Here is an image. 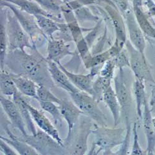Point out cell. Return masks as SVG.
Masks as SVG:
<instances>
[{
	"label": "cell",
	"instance_id": "ac0fdd59",
	"mask_svg": "<svg viewBox=\"0 0 155 155\" xmlns=\"http://www.w3.org/2000/svg\"><path fill=\"white\" fill-rule=\"evenodd\" d=\"M60 68L65 73V74L69 78L71 83L80 91L86 92L93 95V85L94 76L91 74H76L68 71L66 67H64L61 64L60 62L57 63Z\"/></svg>",
	"mask_w": 155,
	"mask_h": 155
},
{
	"label": "cell",
	"instance_id": "4dcf8cb0",
	"mask_svg": "<svg viewBox=\"0 0 155 155\" xmlns=\"http://www.w3.org/2000/svg\"><path fill=\"white\" fill-rule=\"evenodd\" d=\"M110 59H112V57L109 50H107L103 52L92 55L91 57L84 63V64L86 68H91L104 64L106 61Z\"/></svg>",
	"mask_w": 155,
	"mask_h": 155
},
{
	"label": "cell",
	"instance_id": "8992f818",
	"mask_svg": "<svg viewBox=\"0 0 155 155\" xmlns=\"http://www.w3.org/2000/svg\"><path fill=\"white\" fill-rule=\"evenodd\" d=\"M42 155L67 154L64 147L60 145L53 137L44 132L37 130L34 135H28L21 138Z\"/></svg>",
	"mask_w": 155,
	"mask_h": 155
},
{
	"label": "cell",
	"instance_id": "8fae6325",
	"mask_svg": "<svg viewBox=\"0 0 155 155\" xmlns=\"http://www.w3.org/2000/svg\"><path fill=\"white\" fill-rule=\"evenodd\" d=\"M105 5L106 11L108 13V16L115 31L116 38L114 44L122 50L127 41L124 18L114 3H106Z\"/></svg>",
	"mask_w": 155,
	"mask_h": 155
},
{
	"label": "cell",
	"instance_id": "6da1fadb",
	"mask_svg": "<svg viewBox=\"0 0 155 155\" xmlns=\"http://www.w3.org/2000/svg\"><path fill=\"white\" fill-rule=\"evenodd\" d=\"M31 50V54L21 49L8 51L5 67L12 73L29 78L38 86L43 85L50 89L54 87L55 84L50 74L47 58L40 54L37 47Z\"/></svg>",
	"mask_w": 155,
	"mask_h": 155
},
{
	"label": "cell",
	"instance_id": "7c38bea8",
	"mask_svg": "<svg viewBox=\"0 0 155 155\" xmlns=\"http://www.w3.org/2000/svg\"><path fill=\"white\" fill-rule=\"evenodd\" d=\"M0 103H1V106L3 110L10 120L12 126L18 129L22 134V136L28 135L25 124L15 102L1 94Z\"/></svg>",
	"mask_w": 155,
	"mask_h": 155
},
{
	"label": "cell",
	"instance_id": "7a4b0ae2",
	"mask_svg": "<svg viewBox=\"0 0 155 155\" xmlns=\"http://www.w3.org/2000/svg\"><path fill=\"white\" fill-rule=\"evenodd\" d=\"M94 135V141L92 148L87 154H96L102 152V154H114L112 150L123 143L126 128H109L106 126H100L96 123L92 131Z\"/></svg>",
	"mask_w": 155,
	"mask_h": 155
},
{
	"label": "cell",
	"instance_id": "e575fe53",
	"mask_svg": "<svg viewBox=\"0 0 155 155\" xmlns=\"http://www.w3.org/2000/svg\"><path fill=\"white\" fill-rule=\"evenodd\" d=\"M115 68V64L112 59L109 60L103 64V65L101 67L99 75L103 77L108 78L112 80L114 77V70Z\"/></svg>",
	"mask_w": 155,
	"mask_h": 155
},
{
	"label": "cell",
	"instance_id": "30bf717a",
	"mask_svg": "<svg viewBox=\"0 0 155 155\" xmlns=\"http://www.w3.org/2000/svg\"><path fill=\"white\" fill-rule=\"evenodd\" d=\"M127 27L130 41L133 46L141 53L145 54L146 47L145 38L135 16L134 9H129L123 15Z\"/></svg>",
	"mask_w": 155,
	"mask_h": 155
},
{
	"label": "cell",
	"instance_id": "277c9868",
	"mask_svg": "<svg viewBox=\"0 0 155 155\" xmlns=\"http://www.w3.org/2000/svg\"><path fill=\"white\" fill-rule=\"evenodd\" d=\"M6 29L8 38V51L29 48L35 46L32 42L29 34L25 31L21 24L10 9L6 12Z\"/></svg>",
	"mask_w": 155,
	"mask_h": 155
},
{
	"label": "cell",
	"instance_id": "9a60e30c",
	"mask_svg": "<svg viewBox=\"0 0 155 155\" xmlns=\"http://www.w3.org/2000/svg\"><path fill=\"white\" fill-rule=\"evenodd\" d=\"M27 106L32 115L33 120L42 130L53 137L64 147L63 140L60 137L57 128L51 123L49 119L40 110L34 108L27 102Z\"/></svg>",
	"mask_w": 155,
	"mask_h": 155
},
{
	"label": "cell",
	"instance_id": "d6a6232c",
	"mask_svg": "<svg viewBox=\"0 0 155 155\" xmlns=\"http://www.w3.org/2000/svg\"><path fill=\"white\" fill-rule=\"evenodd\" d=\"M132 124L130 123L126 124V134L122 144L120 145V149L116 152H114V154H129V148H130V138H131V132Z\"/></svg>",
	"mask_w": 155,
	"mask_h": 155
},
{
	"label": "cell",
	"instance_id": "83f0119b",
	"mask_svg": "<svg viewBox=\"0 0 155 155\" xmlns=\"http://www.w3.org/2000/svg\"><path fill=\"white\" fill-rule=\"evenodd\" d=\"M39 5L43 9L48 13L60 19L64 20L62 18L61 8L64 3L62 0H32Z\"/></svg>",
	"mask_w": 155,
	"mask_h": 155
},
{
	"label": "cell",
	"instance_id": "4fadbf2b",
	"mask_svg": "<svg viewBox=\"0 0 155 155\" xmlns=\"http://www.w3.org/2000/svg\"><path fill=\"white\" fill-rule=\"evenodd\" d=\"M47 60L50 74L55 86L63 89L68 94L75 93L80 91L71 83L68 76L60 68L57 63L47 59Z\"/></svg>",
	"mask_w": 155,
	"mask_h": 155
},
{
	"label": "cell",
	"instance_id": "836d02e7",
	"mask_svg": "<svg viewBox=\"0 0 155 155\" xmlns=\"http://www.w3.org/2000/svg\"><path fill=\"white\" fill-rule=\"evenodd\" d=\"M132 133L134 135V143L132 148V151L130 154L132 155H142L147 154L146 152L141 148L140 144L139 143V138L138 135V129H137V122L134 121L132 127Z\"/></svg>",
	"mask_w": 155,
	"mask_h": 155
},
{
	"label": "cell",
	"instance_id": "52a82bcc",
	"mask_svg": "<svg viewBox=\"0 0 155 155\" xmlns=\"http://www.w3.org/2000/svg\"><path fill=\"white\" fill-rule=\"evenodd\" d=\"M71 101L83 113L97 125L106 126V117L98 105V102L89 93L79 91L69 94Z\"/></svg>",
	"mask_w": 155,
	"mask_h": 155
},
{
	"label": "cell",
	"instance_id": "f1b7e54d",
	"mask_svg": "<svg viewBox=\"0 0 155 155\" xmlns=\"http://www.w3.org/2000/svg\"><path fill=\"white\" fill-rule=\"evenodd\" d=\"M110 86H111V79L98 75L97 79L93 83L92 96L99 102L102 101L104 93Z\"/></svg>",
	"mask_w": 155,
	"mask_h": 155
},
{
	"label": "cell",
	"instance_id": "4316f807",
	"mask_svg": "<svg viewBox=\"0 0 155 155\" xmlns=\"http://www.w3.org/2000/svg\"><path fill=\"white\" fill-rule=\"evenodd\" d=\"M18 91L11 73L5 70L0 72V92L5 96H13Z\"/></svg>",
	"mask_w": 155,
	"mask_h": 155
},
{
	"label": "cell",
	"instance_id": "5b68a950",
	"mask_svg": "<svg viewBox=\"0 0 155 155\" xmlns=\"http://www.w3.org/2000/svg\"><path fill=\"white\" fill-rule=\"evenodd\" d=\"M0 4L1 8H7L13 12L22 28L30 36L34 45L38 47V45L43 43L44 40H47L45 35L38 27L34 16L28 13L16 6L4 0H1Z\"/></svg>",
	"mask_w": 155,
	"mask_h": 155
},
{
	"label": "cell",
	"instance_id": "d590c367",
	"mask_svg": "<svg viewBox=\"0 0 155 155\" xmlns=\"http://www.w3.org/2000/svg\"><path fill=\"white\" fill-rule=\"evenodd\" d=\"M112 59L115 64V67L119 68V69H123L124 67H130V60H129V58H128L123 50L118 55H117Z\"/></svg>",
	"mask_w": 155,
	"mask_h": 155
},
{
	"label": "cell",
	"instance_id": "e0dca14e",
	"mask_svg": "<svg viewBox=\"0 0 155 155\" xmlns=\"http://www.w3.org/2000/svg\"><path fill=\"white\" fill-rule=\"evenodd\" d=\"M47 41L48 56L46 58L48 60L59 63L64 57L68 55L74 54L70 50V45L60 38L53 37L52 38H49Z\"/></svg>",
	"mask_w": 155,
	"mask_h": 155
},
{
	"label": "cell",
	"instance_id": "ffe728a7",
	"mask_svg": "<svg viewBox=\"0 0 155 155\" xmlns=\"http://www.w3.org/2000/svg\"><path fill=\"white\" fill-rule=\"evenodd\" d=\"M4 1L16 6L21 10L33 16L43 15L52 19L58 22H65L64 20L60 19L56 16L48 13L32 0V1L31 0H4Z\"/></svg>",
	"mask_w": 155,
	"mask_h": 155
},
{
	"label": "cell",
	"instance_id": "f546056e",
	"mask_svg": "<svg viewBox=\"0 0 155 155\" xmlns=\"http://www.w3.org/2000/svg\"><path fill=\"white\" fill-rule=\"evenodd\" d=\"M38 102L42 109L50 114L53 117L55 125L61 127L64 119L61 115L60 107L56 106L55 103L51 102L39 101Z\"/></svg>",
	"mask_w": 155,
	"mask_h": 155
},
{
	"label": "cell",
	"instance_id": "ab89813d",
	"mask_svg": "<svg viewBox=\"0 0 155 155\" xmlns=\"http://www.w3.org/2000/svg\"><path fill=\"white\" fill-rule=\"evenodd\" d=\"M62 1L64 3H68L70 1V0H62Z\"/></svg>",
	"mask_w": 155,
	"mask_h": 155
},
{
	"label": "cell",
	"instance_id": "74e56055",
	"mask_svg": "<svg viewBox=\"0 0 155 155\" xmlns=\"http://www.w3.org/2000/svg\"><path fill=\"white\" fill-rule=\"evenodd\" d=\"M149 106L151 113L155 114V83H154L152 86L151 91V99Z\"/></svg>",
	"mask_w": 155,
	"mask_h": 155
},
{
	"label": "cell",
	"instance_id": "d6986e66",
	"mask_svg": "<svg viewBox=\"0 0 155 155\" xmlns=\"http://www.w3.org/2000/svg\"><path fill=\"white\" fill-rule=\"evenodd\" d=\"M151 112L150 110L149 103H145L143 111V125L144 132L147 140V147L146 150L147 154H154L155 149V130L153 125Z\"/></svg>",
	"mask_w": 155,
	"mask_h": 155
},
{
	"label": "cell",
	"instance_id": "603a6c76",
	"mask_svg": "<svg viewBox=\"0 0 155 155\" xmlns=\"http://www.w3.org/2000/svg\"><path fill=\"white\" fill-rule=\"evenodd\" d=\"M11 74L19 93L24 96L37 99V89L38 85L33 80L22 75L12 73H11Z\"/></svg>",
	"mask_w": 155,
	"mask_h": 155
},
{
	"label": "cell",
	"instance_id": "3957f363",
	"mask_svg": "<svg viewBox=\"0 0 155 155\" xmlns=\"http://www.w3.org/2000/svg\"><path fill=\"white\" fill-rule=\"evenodd\" d=\"M93 120L82 114L80 120L70 135L63 140V144L67 154H86L87 151V141L94 127Z\"/></svg>",
	"mask_w": 155,
	"mask_h": 155
},
{
	"label": "cell",
	"instance_id": "5bb4252c",
	"mask_svg": "<svg viewBox=\"0 0 155 155\" xmlns=\"http://www.w3.org/2000/svg\"><path fill=\"white\" fill-rule=\"evenodd\" d=\"M63 119L68 124V135H70L73 129L78 123L83 112L72 101L61 99L58 104Z\"/></svg>",
	"mask_w": 155,
	"mask_h": 155
},
{
	"label": "cell",
	"instance_id": "44dd1931",
	"mask_svg": "<svg viewBox=\"0 0 155 155\" xmlns=\"http://www.w3.org/2000/svg\"><path fill=\"white\" fill-rule=\"evenodd\" d=\"M12 101H13L16 106H18L23 120L25 124V126L28 130L31 135H34L37 133V130L34 124L32 115L30 111L27 106V101L22 96V94L18 91L13 96H12Z\"/></svg>",
	"mask_w": 155,
	"mask_h": 155
},
{
	"label": "cell",
	"instance_id": "ba28073f",
	"mask_svg": "<svg viewBox=\"0 0 155 155\" xmlns=\"http://www.w3.org/2000/svg\"><path fill=\"white\" fill-rule=\"evenodd\" d=\"M125 45L129 54L130 68L132 69L136 79L143 83L150 82L153 84L155 83L145 54L141 53L135 48L130 41H127Z\"/></svg>",
	"mask_w": 155,
	"mask_h": 155
},
{
	"label": "cell",
	"instance_id": "f35d334b",
	"mask_svg": "<svg viewBox=\"0 0 155 155\" xmlns=\"http://www.w3.org/2000/svg\"><path fill=\"white\" fill-rule=\"evenodd\" d=\"M152 121H153V127H154V129L155 130V117H153Z\"/></svg>",
	"mask_w": 155,
	"mask_h": 155
},
{
	"label": "cell",
	"instance_id": "9c48e42d",
	"mask_svg": "<svg viewBox=\"0 0 155 155\" xmlns=\"http://www.w3.org/2000/svg\"><path fill=\"white\" fill-rule=\"evenodd\" d=\"M115 92L119 101L121 112L125 122H131V115L133 110V99L131 92L125 81L123 69H119V73L114 79Z\"/></svg>",
	"mask_w": 155,
	"mask_h": 155
},
{
	"label": "cell",
	"instance_id": "7402d4cb",
	"mask_svg": "<svg viewBox=\"0 0 155 155\" xmlns=\"http://www.w3.org/2000/svg\"><path fill=\"white\" fill-rule=\"evenodd\" d=\"M102 101L104 102L111 112L114 119V127H116L120 121L121 108L115 90L113 89L111 86L108 87L104 93Z\"/></svg>",
	"mask_w": 155,
	"mask_h": 155
},
{
	"label": "cell",
	"instance_id": "2e32d148",
	"mask_svg": "<svg viewBox=\"0 0 155 155\" xmlns=\"http://www.w3.org/2000/svg\"><path fill=\"white\" fill-rule=\"evenodd\" d=\"M2 127L6 133L8 138L4 137L1 135L0 138L4 140L6 142L13 148L18 153L21 155H37L38 153L37 151L26 142L22 140L21 138L16 137L15 134L12 133L8 127V124L6 121L4 122L3 119L1 120Z\"/></svg>",
	"mask_w": 155,
	"mask_h": 155
},
{
	"label": "cell",
	"instance_id": "cb8c5ba5",
	"mask_svg": "<svg viewBox=\"0 0 155 155\" xmlns=\"http://www.w3.org/2000/svg\"><path fill=\"white\" fill-rule=\"evenodd\" d=\"M6 10L1 8V22H0V69L5 70V59L8 51V38L6 29Z\"/></svg>",
	"mask_w": 155,
	"mask_h": 155
},
{
	"label": "cell",
	"instance_id": "8d00e7d4",
	"mask_svg": "<svg viewBox=\"0 0 155 155\" xmlns=\"http://www.w3.org/2000/svg\"><path fill=\"white\" fill-rule=\"evenodd\" d=\"M11 147H12L10 146L7 142L1 138V140H0V150H1V152L6 155L18 154L17 151H15V150H12Z\"/></svg>",
	"mask_w": 155,
	"mask_h": 155
},
{
	"label": "cell",
	"instance_id": "484cf974",
	"mask_svg": "<svg viewBox=\"0 0 155 155\" xmlns=\"http://www.w3.org/2000/svg\"><path fill=\"white\" fill-rule=\"evenodd\" d=\"M34 16L38 27L45 35L47 40L52 38L54 34L60 31L58 22L43 15H35Z\"/></svg>",
	"mask_w": 155,
	"mask_h": 155
},
{
	"label": "cell",
	"instance_id": "d4e9b609",
	"mask_svg": "<svg viewBox=\"0 0 155 155\" xmlns=\"http://www.w3.org/2000/svg\"><path fill=\"white\" fill-rule=\"evenodd\" d=\"M145 83L136 79L133 84L134 94L136 102V111L138 117L142 119L143 117V110L142 108L144 107L145 103L148 101L145 91Z\"/></svg>",
	"mask_w": 155,
	"mask_h": 155
},
{
	"label": "cell",
	"instance_id": "1f68e13d",
	"mask_svg": "<svg viewBox=\"0 0 155 155\" xmlns=\"http://www.w3.org/2000/svg\"><path fill=\"white\" fill-rule=\"evenodd\" d=\"M38 101L51 102L55 104H59L61 99L57 97L54 94L51 92L50 89L48 87L41 85L38 86L37 89V99Z\"/></svg>",
	"mask_w": 155,
	"mask_h": 155
}]
</instances>
